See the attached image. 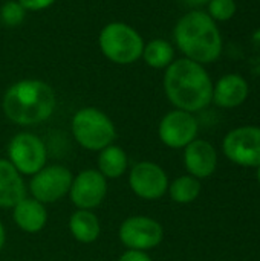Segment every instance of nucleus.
<instances>
[{
  "label": "nucleus",
  "mask_w": 260,
  "mask_h": 261,
  "mask_svg": "<svg viewBox=\"0 0 260 261\" xmlns=\"http://www.w3.org/2000/svg\"><path fill=\"white\" fill-rule=\"evenodd\" d=\"M164 92L175 109L196 113L211 104L213 80L204 64L175 60L164 72Z\"/></svg>",
  "instance_id": "f257e3e1"
},
{
  "label": "nucleus",
  "mask_w": 260,
  "mask_h": 261,
  "mask_svg": "<svg viewBox=\"0 0 260 261\" xmlns=\"http://www.w3.org/2000/svg\"><path fill=\"white\" fill-rule=\"evenodd\" d=\"M175 46L184 58L199 64H210L219 60L224 40L218 23L201 9L185 12L173 28Z\"/></svg>",
  "instance_id": "f03ea898"
},
{
  "label": "nucleus",
  "mask_w": 260,
  "mask_h": 261,
  "mask_svg": "<svg viewBox=\"0 0 260 261\" xmlns=\"http://www.w3.org/2000/svg\"><path fill=\"white\" fill-rule=\"evenodd\" d=\"M57 107V96L51 84L43 80L26 78L9 86L2 99L6 118L17 125H35L48 121Z\"/></svg>",
  "instance_id": "7ed1b4c3"
},
{
  "label": "nucleus",
  "mask_w": 260,
  "mask_h": 261,
  "mask_svg": "<svg viewBox=\"0 0 260 261\" xmlns=\"http://www.w3.org/2000/svg\"><path fill=\"white\" fill-rule=\"evenodd\" d=\"M144 44L143 35L124 21L107 23L98 35L101 54L109 61L120 66H129L141 60Z\"/></svg>",
  "instance_id": "20e7f679"
},
{
  "label": "nucleus",
  "mask_w": 260,
  "mask_h": 261,
  "mask_svg": "<svg viewBox=\"0 0 260 261\" xmlns=\"http://www.w3.org/2000/svg\"><path fill=\"white\" fill-rule=\"evenodd\" d=\"M70 127L75 141L89 151H101L116 138L115 124L97 107L80 109L74 115Z\"/></svg>",
  "instance_id": "39448f33"
},
{
  "label": "nucleus",
  "mask_w": 260,
  "mask_h": 261,
  "mask_svg": "<svg viewBox=\"0 0 260 261\" xmlns=\"http://www.w3.org/2000/svg\"><path fill=\"white\" fill-rule=\"evenodd\" d=\"M222 151L228 161L239 167L260 165V127L242 125L228 132L222 141Z\"/></svg>",
  "instance_id": "423d86ee"
},
{
  "label": "nucleus",
  "mask_w": 260,
  "mask_h": 261,
  "mask_svg": "<svg viewBox=\"0 0 260 261\" xmlns=\"http://www.w3.org/2000/svg\"><path fill=\"white\" fill-rule=\"evenodd\" d=\"M8 161L21 176H34L48 161L44 142L32 133H17L8 144Z\"/></svg>",
  "instance_id": "0eeeda50"
},
{
  "label": "nucleus",
  "mask_w": 260,
  "mask_h": 261,
  "mask_svg": "<svg viewBox=\"0 0 260 261\" xmlns=\"http://www.w3.org/2000/svg\"><path fill=\"white\" fill-rule=\"evenodd\" d=\"M74 176L63 165H44L31 177L29 191L40 203H55L69 194Z\"/></svg>",
  "instance_id": "6e6552de"
},
{
  "label": "nucleus",
  "mask_w": 260,
  "mask_h": 261,
  "mask_svg": "<svg viewBox=\"0 0 260 261\" xmlns=\"http://www.w3.org/2000/svg\"><path fill=\"white\" fill-rule=\"evenodd\" d=\"M118 237L127 249L149 251L161 245L164 239V229L162 225L152 217L133 216L121 223Z\"/></svg>",
  "instance_id": "1a4fd4ad"
},
{
  "label": "nucleus",
  "mask_w": 260,
  "mask_h": 261,
  "mask_svg": "<svg viewBox=\"0 0 260 261\" xmlns=\"http://www.w3.org/2000/svg\"><path fill=\"white\" fill-rule=\"evenodd\" d=\"M199 124L193 113L175 109L166 113L158 127V136L169 148H185L198 138Z\"/></svg>",
  "instance_id": "9d476101"
},
{
  "label": "nucleus",
  "mask_w": 260,
  "mask_h": 261,
  "mask_svg": "<svg viewBox=\"0 0 260 261\" xmlns=\"http://www.w3.org/2000/svg\"><path fill=\"white\" fill-rule=\"evenodd\" d=\"M129 187L139 199L158 200L169 190V177L158 164L143 161L130 170Z\"/></svg>",
  "instance_id": "9b49d317"
},
{
  "label": "nucleus",
  "mask_w": 260,
  "mask_h": 261,
  "mask_svg": "<svg viewBox=\"0 0 260 261\" xmlns=\"http://www.w3.org/2000/svg\"><path fill=\"white\" fill-rule=\"evenodd\" d=\"M107 194V179L98 170L78 173L70 185L69 196L78 210H93L103 203Z\"/></svg>",
  "instance_id": "f8f14e48"
},
{
  "label": "nucleus",
  "mask_w": 260,
  "mask_h": 261,
  "mask_svg": "<svg viewBox=\"0 0 260 261\" xmlns=\"http://www.w3.org/2000/svg\"><path fill=\"white\" fill-rule=\"evenodd\" d=\"M184 165L190 176L207 179L218 168L216 148L205 139H195L184 148Z\"/></svg>",
  "instance_id": "ddd939ff"
},
{
  "label": "nucleus",
  "mask_w": 260,
  "mask_h": 261,
  "mask_svg": "<svg viewBox=\"0 0 260 261\" xmlns=\"http://www.w3.org/2000/svg\"><path fill=\"white\" fill-rule=\"evenodd\" d=\"M248 95V81L239 73H227L213 84L211 102L221 109H236L247 101Z\"/></svg>",
  "instance_id": "4468645a"
},
{
  "label": "nucleus",
  "mask_w": 260,
  "mask_h": 261,
  "mask_svg": "<svg viewBox=\"0 0 260 261\" xmlns=\"http://www.w3.org/2000/svg\"><path fill=\"white\" fill-rule=\"evenodd\" d=\"M26 197L23 176L8 159H0V208H14Z\"/></svg>",
  "instance_id": "2eb2a0df"
},
{
  "label": "nucleus",
  "mask_w": 260,
  "mask_h": 261,
  "mask_svg": "<svg viewBox=\"0 0 260 261\" xmlns=\"http://www.w3.org/2000/svg\"><path fill=\"white\" fill-rule=\"evenodd\" d=\"M12 210V219L15 225L25 232L35 234L41 231L48 223V213L44 205L32 197H25Z\"/></svg>",
  "instance_id": "dca6fc26"
},
{
  "label": "nucleus",
  "mask_w": 260,
  "mask_h": 261,
  "mask_svg": "<svg viewBox=\"0 0 260 261\" xmlns=\"http://www.w3.org/2000/svg\"><path fill=\"white\" fill-rule=\"evenodd\" d=\"M69 231L80 243H93L101 232L100 219L87 210H78L69 219Z\"/></svg>",
  "instance_id": "f3484780"
},
{
  "label": "nucleus",
  "mask_w": 260,
  "mask_h": 261,
  "mask_svg": "<svg viewBox=\"0 0 260 261\" xmlns=\"http://www.w3.org/2000/svg\"><path fill=\"white\" fill-rule=\"evenodd\" d=\"M141 58L152 69H167L175 61V46L164 38H153L144 44Z\"/></svg>",
  "instance_id": "a211bd4d"
},
{
  "label": "nucleus",
  "mask_w": 260,
  "mask_h": 261,
  "mask_svg": "<svg viewBox=\"0 0 260 261\" xmlns=\"http://www.w3.org/2000/svg\"><path fill=\"white\" fill-rule=\"evenodd\" d=\"M127 170V154L118 145H109L100 151L98 171L106 179H120Z\"/></svg>",
  "instance_id": "6ab92c4d"
},
{
  "label": "nucleus",
  "mask_w": 260,
  "mask_h": 261,
  "mask_svg": "<svg viewBox=\"0 0 260 261\" xmlns=\"http://www.w3.org/2000/svg\"><path fill=\"white\" fill-rule=\"evenodd\" d=\"M169 194L175 203L187 205L195 202L201 194V180L187 174L176 177L172 184H169Z\"/></svg>",
  "instance_id": "aec40b11"
},
{
  "label": "nucleus",
  "mask_w": 260,
  "mask_h": 261,
  "mask_svg": "<svg viewBox=\"0 0 260 261\" xmlns=\"http://www.w3.org/2000/svg\"><path fill=\"white\" fill-rule=\"evenodd\" d=\"M26 12L17 0H6L0 8V23L8 28H17L25 21Z\"/></svg>",
  "instance_id": "412c9836"
},
{
  "label": "nucleus",
  "mask_w": 260,
  "mask_h": 261,
  "mask_svg": "<svg viewBox=\"0 0 260 261\" xmlns=\"http://www.w3.org/2000/svg\"><path fill=\"white\" fill-rule=\"evenodd\" d=\"M238 11L236 0H210L207 3V14L218 23V21H228L234 17Z\"/></svg>",
  "instance_id": "4be33fe9"
},
{
  "label": "nucleus",
  "mask_w": 260,
  "mask_h": 261,
  "mask_svg": "<svg viewBox=\"0 0 260 261\" xmlns=\"http://www.w3.org/2000/svg\"><path fill=\"white\" fill-rule=\"evenodd\" d=\"M26 11H32V12H37V11H44L48 8H51L57 0H17Z\"/></svg>",
  "instance_id": "5701e85b"
},
{
  "label": "nucleus",
  "mask_w": 260,
  "mask_h": 261,
  "mask_svg": "<svg viewBox=\"0 0 260 261\" xmlns=\"http://www.w3.org/2000/svg\"><path fill=\"white\" fill-rule=\"evenodd\" d=\"M118 261H153L146 251H136V249H127Z\"/></svg>",
  "instance_id": "b1692460"
},
{
  "label": "nucleus",
  "mask_w": 260,
  "mask_h": 261,
  "mask_svg": "<svg viewBox=\"0 0 260 261\" xmlns=\"http://www.w3.org/2000/svg\"><path fill=\"white\" fill-rule=\"evenodd\" d=\"M181 2H184L190 6H201V5H207L210 0H181Z\"/></svg>",
  "instance_id": "393cba45"
},
{
  "label": "nucleus",
  "mask_w": 260,
  "mask_h": 261,
  "mask_svg": "<svg viewBox=\"0 0 260 261\" xmlns=\"http://www.w3.org/2000/svg\"><path fill=\"white\" fill-rule=\"evenodd\" d=\"M5 239H6V232H5V228L0 222V251L3 249V245H5Z\"/></svg>",
  "instance_id": "a878e982"
},
{
  "label": "nucleus",
  "mask_w": 260,
  "mask_h": 261,
  "mask_svg": "<svg viewBox=\"0 0 260 261\" xmlns=\"http://www.w3.org/2000/svg\"><path fill=\"white\" fill-rule=\"evenodd\" d=\"M256 176H257V182H259V185H260V165L257 167V173H256Z\"/></svg>",
  "instance_id": "bb28decb"
}]
</instances>
